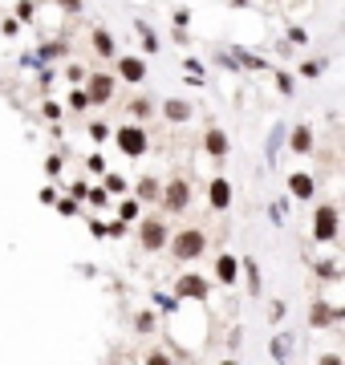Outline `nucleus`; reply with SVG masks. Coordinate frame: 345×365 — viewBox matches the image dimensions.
Here are the masks:
<instances>
[{
  "mask_svg": "<svg viewBox=\"0 0 345 365\" xmlns=\"http://www.w3.org/2000/svg\"><path fill=\"white\" fill-rule=\"evenodd\" d=\"M89 134H93V138H98V142H102V138L110 134V130H106V126H102V122H93V126H89Z\"/></svg>",
  "mask_w": 345,
  "mask_h": 365,
  "instance_id": "obj_37",
  "label": "nucleus"
},
{
  "mask_svg": "<svg viewBox=\"0 0 345 365\" xmlns=\"http://www.w3.org/2000/svg\"><path fill=\"white\" fill-rule=\"evenodd\" d=\"M134 29H138V33H142V49H146V53H159V37H155V33H151V29H146V25H142V21H138V25H134Z\"/></svg>",
  "mask_w": 345,
  "mask_h": 365,
  "instance_id": "obj_21",
  "label": "nucleus"
},
{
  "mask_svg": "<svg viewBox=\"0 0 345 365\" xmlns=\"http://www.w3.org/2000/svg\"><path fill=\"white\" fill-rule=\"evenodd\" d=\"M118 78L130 86H142L146 82V61L142 57H118Z\"/></svg>",
  "mask_w": 345,
  "mask_h": 365,
  "instance_id": "obj_8",
  "label": "nucleus"
},
{
  "mask_svg": "<svg viewBox=\"0 0 345 365\" xmlns=\"http://www.w3.org/2000/svg\"><path fill=\"white\" fill-rule=\"evenodd\" d=\"M69 110L86 114V110H89V93H86V90H74V93H69Z\"/></svg>",
  "mask_w": 345,
  "mask_h": 365,
  "instance_id": "obj_22",
  "label": "nucleus"
},
{
  "mask_svg": "<svg viewBox=\"0 0 345 365\" xmlns=\"http://www.w3.org/2000/svg\"><path fill=\"white\" fill-rule=\"evenodd\" d=\"M313 268L325 276V280H337V268H333V264H313Z\"/></svg>",
  "mask_w": 345,
  "mask_h": 365,
  "instance_id": "obj_32",
  "label": "nucleus"
},
{
  "mask_svg": "<svg viewBox=\"0 0 345 365\" xmlns=\"http://www.w3.org/2000/svg\"><path fill=\"white\" fill-rule=\"evenodd\" d=\"M276 86H280V93H293L297 86H293V78L289 73H276Z\"/></svg>",
  "mask_w": 345,
  "mask_h": 365,
  "instance_id": "obj_29",
  "label": "nucleus"
},
{
  "mask_svg": "<svg viewBox=\"0 0 345 365\" xmlns=\"http://www.w3.org/2000/svg\"><path fill=\"white\" fill-rule=\"evenodd\" d=\"M142 215V207H138V199H122L118 203V220H126V224H134Z\"/></svg>",
  "mask_w": 345,
  "mask_h": 365,
  "instance_id": "obj_18",
  "label": "nucleus"
},
{
  "mask_svg": "<svg viewBox=\"0 0 345 365\" xmlns=\"http://www.w3.org/2000/svg\"><path fill=\"white\" fill-rule=\"evenodd\" d=\"M175 292H179V296H187V301H208V292H212V284H208V280H203V276H183V280H179V284H175Z\"/></svg>",
  "mask_w": 345,
  "mask_h": 365,
  "instance_id": "obj_7",
  "label": "nucleus"
},
{
  "mask_svg": "<svg viewBox=\"0 0 345 365\" xmlns=\"http://www.w3.org/2000/svg\"><path fill=\"white\" fill-rule=\"evenodd\" d=\"M203 150H208L212 158H223V154L232 150V142H227V134H223V130H216V126H212V130L203 134Z\"/></svg>",
  "mask_w": 345,
  "mask_h": 365,
  "instance_id": "obj_12",
  "label": "nucleus"
},
{
  "mask_svg": "<svg viewBox=\"0 0 345 365\" xmlns=\"http://www.w3.org/2000/svg\"><path fill=\"white\" fill-rule=\"evenodd\" d=\"M203 248H208V235H203L199 228H183L171 239V252L179 256V260H195V256H203Z\"/></svg>",
  "mask_w": 345,
  "mask_h": 365,
  "instance_id": "obj_2",
  "label": "nucleus"
},
{
  "mask_svg": "<svg viewBox=\"0 0 345 365\" xmlns=\"http://www.w3.org/2000/svg\"><path fill=\"white\" fill-rule=\"evenodd\" d=\"M159 191H163L159 179H151V175H146V179H138V199H159Z\"/></svg>",
  "mask_w": 345,
  "mask_h": 365,
  "instance_id": "obj_19",
  "label": "nucleus"
},
{
  "mask_svg": "<svg viewBox=\"0 0 345 365\" xmlns=\"http://www.w3.org/2000/svg\"><path fill=\"white\" fill-rule=\"evenodd\" d=\"M93 53H98V57H118V49H114V37H110L106 29H93Z\"/></svg>",
  "mask_w": 345,
  "mask_h": 365,
  "instance_id": "obj_17",
  "label": "nucleus"
},
{
  "mask_svg": "<svg viewBox=\"0 0 345 365\" xmlns=\"http://www.w3.org/2000/svg\"><path fill=\"white\" fill-rule=\"evenodd\" d=\"M289 150H293V154H313V126H309V122H301V126L293 130Z\"/></svg>",
  "mask_w": 345,
  "mask_h": 365,
  "instance_id": "obj_11",
  "label": "nucleus"
},
{
  "mask_svg": "<svg viewBox=\"0 0 345 365\" xmlns=\"http://www.w3.org/2000/svg\"><path fill=\"white\" fill-rule=\"evenodd\" d=\"M41 118L57 122V118H61V106H57V102H45V106H41Z\"/></svg>",
  "mask_w": 345,
  "mask_h": 365,
  "instance_id": "obj_28",
  "label": "nucleus"
},
{
  "mask_svg": "<svg viewBox=\"0 0 345 365\" xmlns=\"http://www.w3.org/2000/svg\"><path fill=\"white\" fill-rule=\"evenodd\" d=\"M57 8H65V12H82V0H57Z\"/></svg>",
  "mask_w": 345,
  "mask_h": 365,
  "instance_id": "obj_36",
  "label": "nucleus"
},
{
  "mask_svg": "<svg viewBox=\"0 0 345 365\" xmlns=\"http://www.w3.org/2000/svg\"><path fill=\"white\" fill-rule=\"evenodd\" d=\"M155 325H159L155 313H138V320H134V329H138V333H155Z\"/></svg>",
  "mask_w": 345,
  "mask_h": 365,
  "instance_id": "obj_23",
  "label": "nucleus"
},
{
  "mask_svg": "<svg viewBox=\"0 0 345 365\" xmlns=\"http://www.w3.org/2000/svg\"><path fill=\"white\" fill-rule=\"evenodd\" d=\"M37 199H41V203H53V199H57V191H53V187H41V195H37Z\"/></svg>",
  "mask_w": 345,
  "mask_h": 365,
  "instance_id": "obj_38",
  "label": "nucleus"
},
{
  "mask_svg": "<svg viewBox=\"0 0 345 365\" xmlns=\"http://www.w3.org/2000/svg\"><path fill=\"white\" fill-rule=\"evenodd\" d=\"M240 272L248 276V296H260V292H264V284H260V268H256V260H240Z\"/></svg>",
  "mask_w": 345,
  "mask_h": 365,
  "instance_id": "obj_16",
  "label": "nucleus"
},
{
  "mask_svg": "<svg viewBox=\"0 0 345 365\" xmlns=\"http://www.w3.org/2000/svg\"><path fill=\"white\" fill-rule=\"evenodd\" d=\"M114 142H118V150L130 154V158H142V154L151 150V134H146L142 126H134V122L118 126V130H114Z\"/></svg>",
  "mask_w": 345,
  "mask_h": 365,
  "instance_id": "obj_1",
  "label": "nucleus"
},
{
  "mask_svg": "<svg viewBox=\"0 0 345 365\" xmlns=\"http://www.w3.org/2000/svg\"><path fill=\"white\" fill-rule=\"evenodd\" d=\"M301 73H304V78H317V73H321V61H304Z\"/></svg>",
  "mask_w": 345,
  "mask_h": 365,
  "instance_id": "obj_31",
  "label": "nucleus"
},
{
  "mask_svg": "<svg viewBox=\"0 0 345 365\" xmlns=\"http://www.w3.org/2000/svg\"><path fill=\"white\" fill-rule=\"evenodd\" d=\"M272 357H276V362H285V357H289V349H285V341H272Z\"/></svg>",
  "mask_w": 345,
  "mask_h": 365,
  "instance_id": "obj_35",
  "label": "nucleus"
},
{
  "mask_svg": "<svg viewBox=\"0 0 345 365\" xmlns=\"http://www.w3.org/2000/svg\"><path fill=\"white\" fill-rule=\"evenodd\" d=\"M216 280L219 284H236V280H240V260L223 252V256L216 260Z\"/></svg>",
  "mask_w": 345,
  "mask_h": 365,
  "instance_id": "obj_10",
  "label": "nucleus"
},
{
  "mask_svg": "<svg viewBox=\"0 0 345 365\" xmlns=\"http://www.w3.org/2000/svg\"><path fill=\"white\" fill-rule=\"evenodd\" d=\"M333 320H342V313L329 309V305H321V301L309 309V325H313V329H325V325H333Z\"/></svg>",
  "mask_w": 345,
  "mask_h": 365,
  "instance_id": "obj_13",
  "label": "nucleus"
},
{
  "mask_svg": "<svg viewBox=\"0 0 345 365\" xmlns=\"http://www.w3.org/2000/svg\"><path fill=\"white\" fill-rule=\"evenodd\" d=\"M106 231H110V235H118V239H122V235H126V220H114V224H110V228H106Z\"/></svg>",
  "mask_w": 345,
  "mask_h": 365,
  "instance_id": "obj_33",
  "label": "nucleus"
},
{
  "mask_svg": "<svg viewBox=\"0 0 345 365\" xmlns=\"http://www.w3.org/2000/svg\"><path fill=\"white\" fill-rule=\"evenodd\" d=\"M45 175H49V179L61 175V154H49V158H45Z\"/></svg>",
  "mask_w": 345,
  "mask_h": 365,
  "instance_id": "obj_26",
  "label": "nucleus"
},
{
  "mask_svg": "<svg viewBox=\"0 0 345 365\" xmlns=\"http://www.w3.org/2000/svg\"><path fill=\"white\" fill-rule=\"evenodd\" d=\"M114 86H118V78H110V73H93L89 78V106H102V102H110L114 97Z\"/></svg>",
  "mask_w": 345,
  "mask_h": 365,
  "instance_id": "obj_6",
  "label": "nucleus"
},
{
  "mask_svg": "<svg viewBox=\"0 0 345 365\" xmlns=\"http://www.w3.org/2000/svg\"><path fill=\"white\" fill-rule=\"evenodd\" d=\"M289 191H293V195H297V199H313V191H317V182H313V175H293V179H289Z\"/></svg>",
  "mask_w": 345,
  "mask_h": 365,
  "instance_id": "obj_15",
  "label": "nucleus"
},
{
  "mask_svg": "<svg viewBox=\"0 0 345 365\" xmlns=\"http://www.w3.org/2000/svg\"><path fill=\"white\" fill-rule=\"evenodd\" d=\"M163 114H167V122H187V118H191V106L179 102V97H167V102H163Z\"/></svg>",
  "mask_w": 345,
  "mask_h": 365,
  "instance_id": "obj_14",
  "label": "nucleus"
},
{
  "mask_svg": "<svg viewBox=\"0 0 345 365\" xmlns=\"http://www.w3.org/2000/svg\"><path fill=\"white\" fill-rule=\"evenodd\" d=\"M285 215H289V203H272V207H268V220H272V224H285Z\"/></svg>",
  "mask_w": 345,
  "mask_h": 365,
  "instance_id": "obj_25",
  "label": "nucleus"
},
{
  "mask_svg": "<svg viewBox=\"0 0 345 365\" xmlns=\"http://www.w3.org/2000/svg\"><path fill=\"white\" fill-rule=\"evenodd\" d=\"M61 53H65V45H61V41H45V45L37 49V57H41V61H57Z\"/></svg>",
  "mask_w": 345,
  "mask_h": 365,
  "instance_id": "obj_20",
  "label": "nucleus"
},
{
  "mask_svg": "<svg viewBox=\"0 0 345 365\" xmlns=\"http://www.w3.org/2000/svg\"><path fill=\"white\" fill-rule=\"evenodd\" d=\"M61 215H78V199H53Z\"/></svg>",
  "mask_w": 345,
  "mask_h": 365,
  "instance_id": "obj_27",
  "label": "nucleus"
},
{
  "mask_svg": "<svg viewBox=\"0 0 345 365\" xmlns=\"http://www.w3.org/2000/svg\"><path fill=\"white\" fill-rule=\"evenodd\" d=\"M159 195H163L167 211H183V207L191 203V182H187V179H171V182H167V191H159Z\"/></svg>",
  "mask_w": 345,
  "mask_h": 365,
  "instance_id": "obj_5",
  "label": "nucleus"
},
{
  "mask_svg": "<svg viewBox=\"0 0 345 365\" xmlns=\"http://www.w3.org/2000/svg\"><path fill=\"white\" fill-rule=\"evenodd\" d=\"M138 220H142V215H138ZM138 239H142L146 252L167 248V228H163V220H142V224H138Z\"/></svg>",
  "mask_w": 345,
  "mask_h": 365,
  "instance_id": "obj_4",
  "label": "nucleus"
},
{
  "mask_svg": "<svg viewBox=\"0 0 345 365\" xmlns=\"http://www.w3.org/2000/svg\"><path fill=\"white\" fill-rule=\"evenodd\" d=\"M337 224H342L337 207H317V215H313V239L317 244H333L337 239Z\"/></svg>",
  "mask_w": 345,
  "mask_h": 365,
  "instance_id": "obj_3",
  "label": "nucleus"
},
{
  "mask_svg": "<svg viewBox=\"0 0 345 365\" xmlns=\"http://www.w3.org/2000/svg\"><path fill=\"white\" fill-rule=\"evenodd\" d=\"M187 21H191V12H187V8H179V12H175V29H187Z\"/></svg>",
  "mask_w": 345,
  "mask_h": 365,
  "instance_id": "obj_34",
  "label": "nucleus"
},
{
  "mask_svg": "<svg viewBox=\"0 0 345 365\" xmlns=\"http://www.w3.org/2000/svg\"><path fill=\"white\" fill-rule=\"evenodd\" d=\"M106 191L110 195H126V179L122 175H106Z\"/></svg>",
  "mask_w": 345,
  "mask_h": 365,
  "instance_id": "obj_24",
  "label": "nucleus"
},
{
  "mask_svg": "<svg viewBox=\"0 0 345 365\" xmlns=\"http://www.w3.org/2000/svg\"><path fill=\"white\" fill-rule=\"evenodd\" d=\"M208 203H212L216 211H227V207H232V182L227 179H212L208 182Z\"/></svg>",
  "mask_w": 345,
  "mask_h": 365,
  "instance_id": "obj_9",
  "label": "nucleus"
},
{
  "mask_svg": "<svg viewBox=\"0 0 345 365\" xmlns=\"http://www.w3.org/2000/svg\"><path fill=\"white\" fill-rule=\"evenodd\" d=\"M16 16L29 21V16H33V0H21V4H16Z\"/></svg>",
  "mask_w": 345,
  "mask_h": 365,
  "instance_id": "obj_30",
  "label": "nucleus"
}]
</instances>
